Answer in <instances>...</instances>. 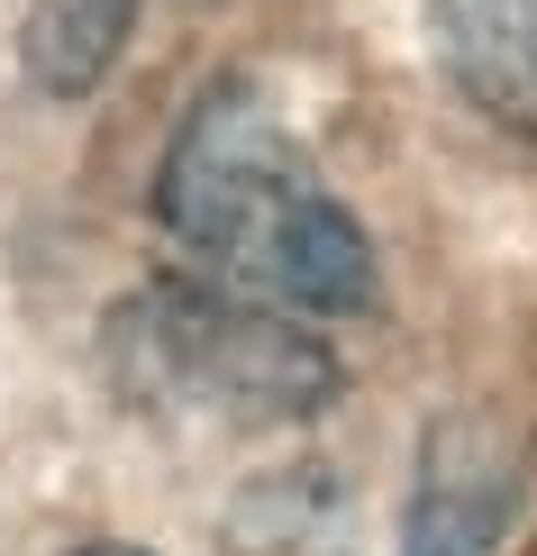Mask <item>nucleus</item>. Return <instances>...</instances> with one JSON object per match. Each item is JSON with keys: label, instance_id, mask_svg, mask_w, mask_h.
<instances>
[{"label": "nucleus", "instance_id": "3", "mask_svg": "<svg viewBox=\"0 0 537 556\" xmlns=\"http://www.w3.org/2000/svg\"><path fill=\"white\" fill-rule=\"evenodd\" d=\"M510 511H520V438L447 410L419 438L401 556H493L510 539Z\"/></svg>", "mask_w": 537, "mask_h": 556}, {"label": "nucleus", "instance_id": "5", "mask_svg": "<svg viewBox=\"0 0 537 556\" xmlns=\"http://www.w3.org/2000/svg\"><path fill=\"white\" fill-rule=\"evenodd\" d=\"M137 10L146 0H37L28 28H18V64L46 101H82L119 74L128 37H137Z\"/></svg>", "mask_w": 537, "mask_h": 556}, {"label": "nucleus", "instance_id": "4", "mask_svg": "<svg viewBox=\"0 0 537 556\" xmlns=\"http://www.w3.org/2000/svg\"><path fill=\"white\" fill-rule=\"evenodd\" d=\"M437 64L510 137H537V0H429Z\"/></svg>", "mask_w": 537, "mask_h": 556}, {"label": "nucleus", "instance_id": "6", "mask_svg": "<svg viewBox=\"0 0 537 556\" xmlns=\"http://www.w3.org/2000/svg\"><path fill=\"white\" fill-rule=\"evenodd\" d=\"M74 556H146V547H74Z\"/></svg>", "mask_w": 537, "mask_h": 556}, {"label": "nucleus", "instance_id": "2", "mask_svg": "<svg viewBox=\"0 0 537 556\" xmlns=\"http://www.w3.org/2000/svg\"><path fill=\"white\" fill-rule=\"evenodd\" d=\"M101 375L128 410L192 429H292L337 402L329 338L228 283H137L101 319Z\"/></svg>", "mask_w": 537, "mask_h": 556}, {"label": "nucleus", "instance_id": "1", "mask_svg": "<svg viewBox=\"0 0 537 556\" xmlns=\"http://www.w3.org/2000/svg\"><path fill=\"white\" fill-rule=\"evenodd\" d=\"M155 219L201 274L292 319L373 311V238L329 192L310 147L273 110L265 83L228 74L182 110L165 165H155Z\"/></svg>", "mask_w": 537, "mask_h": 556}]
</instances>
